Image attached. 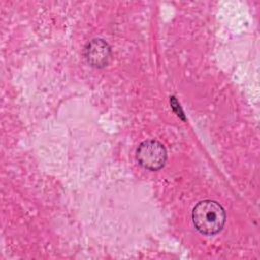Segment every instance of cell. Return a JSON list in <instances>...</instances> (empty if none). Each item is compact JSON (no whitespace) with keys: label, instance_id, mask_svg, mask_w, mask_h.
<instances>
[{"label":"cell","instance_id":"obj_1","mask_svg":"<svg viewBox=\"0 0 260 260\" xmlns=\"http://www.w3.org/2000/svg\"><path fill=\"white\" fill-rule=\"evenodd\" d=\"M225 211L217 201L205 199L199 201L192 210V221L195 229L204 236L218 234L224 226Z\"/></svg>","mask_w":260,"mask_h":260},{"label":"cell","instance_id":"obj_3","mask_svg":"<svg viewBox=\"0 0 260 260\" xmlns=\"http://www.w3.org/2000/svg\"><path fill=\"white\" fill-rule=\"evenodd\" d=\"M84 57L90 66L103 68L107 66L112 59V49L105 40L94 38L85 45Z\"/></svg>","mask_w":260,"mask_h":260},{"label":"cell","instance_id":"obj_4","mask_svg":"<svg viewBox=\"0 0 260 260\" xmlns=\"http://www.w3.org/2000/svg\"><path fill=\"white\" fill-rule=\"evenodd\" d=\"M170 103H171V107L173 108V110L175 111V113L183 120H185V116H184V113L182 111V108L180 107V104L178 103V101L176 100L175 96H171L170 99Z\"/></svg>","mask_w":260,"mask_h":260},{"label":"cell","instance_id":"obj_2","mask_svg":"<svg viewBox=\"0 0 260 260\" xmlns=\"http://www.w3.org/2000/svg\"><path fill=\"white\" fill-rule=\"evenodd\" d=\"M168 153L162 143L155 139L142 141L136 149L138 164L148 171H158L167 162Z\"/></svg>","mask_w":260,"mask_h":260}]
</instances>
